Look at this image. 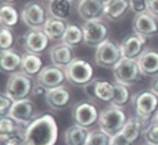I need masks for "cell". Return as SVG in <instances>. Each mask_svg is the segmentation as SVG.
<instances>
[{
	"instance_id": "6da1fadb",
	"label": "cell",
	"mask_w": 158,
	"mask_h": 145,
	"mask_svg": "<svg viewBox=\"0 0 158 145\" xmlns=\"http://www.w3.org/2000/svg\"><path fill=\"white\" fill-rule=\"evenodd\" d=\"M26 145H56L59 138V127L52 115H38L25 127Z\"/></svg>"
},
{
	"instance_id": "7a4b0ae2",
	"label": "cell",
	"mask_w": 158,
	"mask_h": 145,
	"mask_svg": "<svg viewBox=\"0 0 158 145\" xmlns=\"http://www.w3.org/2000/svg\"><path fill=\"white\" fill-rule=\"evenodd\" d=\"M127 115L123 108H118L114 106H110L104 108L100 113V120H98V126L101 130L108 133L109 136L120 133L123 130L124 125L127 122Z\"/></svg>"
},
{
	"instance_id": "3957f363",
	"label": "cell",
	"mask_w": 158,
	"mask_h": 145,
	"mask_svg": "<svg viewBox=\"0 0 158 145\" xmlns=\"http://www.w3.org/2000/svg\"><path fill=\"white\" fill-rule=\"evenodd\" d=\"M67 80L75 87H86L94 79V69L90 62L82 58H75L68 67L64 68Z\"/></svg>"
},
{
	"instance_id": "277c9868",
	"label": "cell",
	"mask_w": 158,
	"mask_h": 145,
	"mask_svg": "<svg viewBox=\"0 0 158 145\" xmlns=\"http://www.w3.org/2000/svg\"><path fill=\"white\" fill-rule=\"evenodd\" d=\"M132 106L136 117L153 121L158 110V96L151 90L139 91L132 96Z\"/></svg>"
},
{
	"instance_id": "5b68a950",
	"label": "cell",
	"mask_w": 158,
	"mask_h": 145,
	"mask_svg": "<svg viewBox=\"0 0 158 145\" xmlns=\"http://www.w3.org/2000/svg\"><path fill=\"white\" fill-rule=\"evenodd\" d=\"M121 58L123 57H121L120 45L109 38L95 48L94 61L100 68L113 69Z\"/></svg>"
},
{
	"instance_id": "8992f818",
	"label": "cell",
	"mask_w": 158,
	"mask_h": 145,
	"mask_svg": "<svg viewBox=\"0 0 158 145\" xmlns=\"http://www.w3.org/2000/svg\"><path fill=\"white\" fill-rule=\"evenodd\" d=\"M71 117H72L74 125H78V126L89 129V127H91L93 125L98 123L100 111H98V107L95 106L93 102L82 100L72 106Z\"/></svg>"
},
{
	"instance_id": "52a82bcc",
	"label": "cell",
	"mask_w": 158,
	"mask_h": 145,
	"mask_svg": "<svg viewBox=\"0 0 158 145\" xmlns=\"http://www.w3.org/2000/svg\"><path fill=\"white\" fill-rule=\"evenodd\" d=\"M4 91V94L11 98L14 102L26 99L33 91L31 77L25 75L23 72H16V73L10 75Z\"/></svg>"
},
{
	"instance_id": "ba28073f",
	"label": "cell",
	"mask_w": 158,
	"mask_h": 145,
	"mask_svg": "<svg viewBox=\"0 0 158 145\" xmlns=\"http://www.w3.org/2000/svg\"><path fill=\"white\" fill-rule=\"evenodd\" d=\"M112 71H113L114 83H120L128 85V87L136 84L143 76L139 69V65H138V61L130 60V58H121Z\"/></svg>"
},
{
	"instance_id": "9c48e42d",
	"label": "cell",
	"mask_w": 158,
	"mask_h": 145,
	"mask_svg": "<svg viewBox=\"0 0 158 145\" xmlns=\"http://www.w3.org/2000/svg\"><path fill=\"white\" fill-rule=\"evenodd\" d=\"M48 19L47 10L38 2H29L21 11V21L29 29H42Z\"/></svg>"
},
{
	"instance_id": "30bf717a",
	"label": "cell",
	"mask_w": 158,
	"mask_h": 145,
	"mask_svg": "<svg viewBox=\"0 0 158 145\" xmlns=\"http://www.w3.org/2000/svg\"><path fill=\"white\" fill-rule=\"evenodd\" d=\"M49 37L42 29H29L27 31L19 38V44L26 49L27 53L40 54L48 48Z\"/></svg>"
},
{
	"instance_id": "8fae6325",
	"label": "cell",
	"mask_w": 158,
	"mask_h": 145,
	"mask_svg": "<svg viewBox=\"0 0 158 145\" xmlns=\"http://www.w3.org/2000/svg\"><path fill=\"white\" fill-rule=\"evenodd\" d=\"M8 117H11L12 120H15L18 123H21L22 126L26 127L38 117L35 114L34 102H31L29 98L14 102V104H12L11 110L8 113Z\"/></svg>"
},
{
	"instance_id": "7c38bea8",
	"label": "cell",
	"mask_w": 158,
	"mask_h": 145,
	"mask_svg": "<svg viewBox=\"0 0 158 145\" xmlns=\"http://www.w3.org/2000/svg\"><path fill=\"white\" fill-rule=\"evenodd\" d=\"M82 30H83L85 44L89 46H95V48L106 41L108 34H109V30L102 21L85 22Z\"/></svg>"
},
{
	"instance_id": "4fadbf2b",
	"label": "cell",
	"mask_w": 158,
	"mask_h": 145,
	"mask_svg": "<svg viewBox=\"0 0 158 145\" xmlns=\"http://www.w3.org/2000/svg\"><path fill=\"white\" fill-rule=\"evenodd\" d=\"M85 92L91 100L97 102H112L114 95V85L109 81L93 79L85 87Z\"/></svg>"
},
{
	"instance_id": "5bb4252c",
	"label": "cell",
	"mask_w": 158,
	"mask_h": 145,
	"mask_svg": "<svg viewBox=\"0 0 158 145\" xmlns=\"http://www.w3.org/2000/svg\"><path fill=\"white\" fill-rule=\"evenodd\" d=\"M65 80H67V76H65L64 69L56 67V65L44 67L37 76V83L41 84L42 87H45L47 90H53V88L61 87Z\"/></svg>"
},
{
	"instance_id": "9a60e30c",
	"label": "cell",
	"mask_w": 158,
	"mask_h": 145,
	"mask_svg": "<svg viewBox=\"0 0 158 145\" xmlns=\"http://www.w3.org/2000/svg\"><path fill=\"white\" fill-rule=\"evenodd\" d=\"M134 33L143 35L146 38L156 37L158 34V19L150 12H142L134 16L132 19Z\"/></svg>"
},
{
	"instance_id": "2e32d148",
	"label": "cell",
	"mask_w": 158,
	"mask_h": 145,
	"mask_svg": "<svg viewBox=\"0 0 158 145\" xmlns=\"http://www.w3.org/2000/svg\"><path fill=\"white\" fill-rule=\"evenodd\" d=\"M146 45H147V38L134 33V34L128 35L120 44L121 57L130 58V60H138V57L144 52V46Z\"/></svg>"
},
{
	"instance_id": "e0dca14e",
	"label": "cell",
	"mask_w": 158,
	"mask_h": 145,
	"mask_svg": "<svg viewBox=\"0 0 158 145\" xmlns=\"http://www.w3.org/2000/svg\"><path fill=\"white\" fill-rule=\"evenodd\" d=\"M105 11V0H81L78 3V15L83 22L101 21Z\"/></svg>"
},
{
	"instance_id": "ac0fdd59",
	"label": "cell",
	"mask_w": 158,
	"mask_h": 145,
	"mask_svg": "<svg viewBox=\"0 0 158 145\" xmlns=\"http://www.w3.org/2000/svg\"><path fill=\"white\" fill-rule=\"evenodd\" d=\"M49 57H51L52 65H56L59 68H65L75 60L74 57V50H72L71 46L63 44H56L51 48L49 50Z\"/></svg>"
},
{
	"instance_id": "d6986e66",
	"label": "cell",
	"mask_w": 158,
	"mask_h": 145,
	"mask_svg": "<svg viewBox=\"0 0 158 145\" xmlns=\"http://www.w3.org/2000/svg\"><path fill=\"white\" fill-rule=\"evenodd\" d=\"M71 94L64 85L53 90H48L47 95H45V100L47 104L52 110H63V108L70 103Z\"/></svg>"
},
{
	"instance_id": "ffe728a7",
	"label": "cell",
	"mask_w": 158,
	"mask_h": 145,
	"mask_svg": "<svg viewBox=\"0 0 158 145\" xmlns=\"http://www.w3.org/2000/svg\"><path fill=\"white\" fill-rule=\"evenodd\" d=\"M138 65L143 76L158 75V52L147 49L138 57Z\"/></svg>"
},
{
	"instance_id": "44dd1931",
	"label": "cell",
	"mask_w": 158,
	"mask_h": 145,
	"mask_svg": "<svg viewBox=\"0 0 158 145\" xmlns=\"http://www.w3.org/2000/svg\"><path fill=\"white\" fill-rule=\"evenodd\" d=\"M22 58L23 56L19 53L18 50L14 49H8V50H3L2 56H0V67H2V72L4 73H16L18 69L22 67Z\"/></svg>"
},
{
	"instance_id": "7402d4cb",
	"label": "cell",
	"mask_w": 158,
	"mask_h": 145,
	"mask_svg": "<svg viewBox=\"0 0 158 145\" xmlns=\"http://www.w3.org/2000/svg\"><path fill=\"white\" fill-rule=\"evenodd\" d=\"M130 10V0H105L104 16L110 22H117Z\"/></svg>"
},
{
	"instance_id": "603a6c76",
	"label": "cell",
	"mask_w": 158,
	"mask_h": 145,
	"mask_svg": "<svg viewBox=\"0 0 158 145\" xmlns=\"http://www.w3.org/2000/svg\"><path fill=\"white\" fill-rule=\"evenodd\" d=\"M67 29V23L63 19H57L53 16H49L45 22L42 30L45 31V34L49 37L51 41H56V39H61Z\"/></svg>"
},
{
	"instance_id": "cb8c5ba5",
	"label": "cell",
	"mask_w": 158,
	"mask_h": 145,
	"mask_svg": "<svg viewBox=\"0 0 158 145\" xmlns=\"http://www.w3.org/2000/svg\"><path fill=\"white\" fill-rule=\"evenodd\" d=\"M121 133H123V136L127 138V140H130L131 143H136L138 140H139V137L142 136V133H144V127L142 122H140V120L136 117V115H134V117H128L126 125H124L123 130H121Z\"/></svg>"
},
{
	"instance_id": "d4e9b609",
	"label": "cell",
	"mask_w": 158,
	"mask_h": 145,
	"mask_svg": "<svg viewBox=\"0 0 158 145\" xmlns=\"http://www.w3.org/2000/svg\"><path fill=\"white\" fill-rule=\"evenodd\" d=\"M89 133L90 131L86 127L74 125L64 131V143L65 145H86Z\"/></svg>"
},
{
	"instance_id": "484cf974",
	"label": "cell",
	"mask_w": 158,
	"mask_h": 145,
	"mask_svg": "<svg viewBox=\"0 0 158 145\" xmlns=\"http://www.w3.org/2000/svg\"><path fill=\"white\" fill-rule=\"evenodd\" d=\"M44 68V64H42V60L38 54H33V53H26L23 54V58H22V67L21 71L23 72L27 76H38V73L42 71Z\"/></svg>"
},
{
	"instance_id": "4316f807",
	"label": "cell",
	"mask_w": 158,
	"mask_h": 145,
	"mask_svg": "<svg viewBox=\"0 0 158 145\" xmlns=\"http://www.w3.org/2000/svg\"><path fill=\"white\" fill-rule=\"evenodd\" d=\"M71 8H72V3L70 0H52L49 2L48 6V11L51 16L57 19H65L71 15Z\"/></svg>"
},
{
	"instance_id": "83f0119b",
	"label": "cell",
	"mask_w": 158,
	"mask_h": 145,
	"mask_svg": "<svg viewBox=\"0 0 158 145\" xmlns=\"http://www.w3.org/2000/svg\"><path fill=\"white\" fill-rule=\"evenodd\" d=\"M61 42L68 46H71L72 49L75 46L81 45L82 42H85V37H83V30L82 27H79L77 25H67V29H65V33L61 38Z\"/></svg>"
},
{
	"instance_id": "f1b7e54d",
	"label": "cell",
	"mask_w": 158,
	"mask_h": 145,
	"mask_svg": "<svg viewBox=\"0 0 158 145\" xmlns=\"http://www.w3.org/2000/svg\"><path fill=\"white\" fill-rule=\"evenodd\" d=\"M113 85H114V95L110 104L118 108H124L131 102L130 88H128V85H124L120 83H113Z\"/></svg>"
},
{
	"instance_id": "f546056e",
	"label": "cell",
	"mask_w": 158,
	"mask_h": 145,
	"mask_svg": "<svg viewBox=\"0 0 158 145\" xmlns=\"http://www.w3.org/2000/svg\"><path fill=\"white\" fill-rule=\"evenodd\" d=\"M25 126H22L21 123H18L15 120H12L11 117L6 115V117H2L0 120V133H2V140L3 138L11 137L14 134L19 133V131H23Z\"/></svg>"
},
{
	"instance_id": "4dcf8cb0",
	"label": "cell",
	"mask_w": 158,
	"mask_h": 145,
	"mask_svg": "<svg viewBox=\"0 0 158 145\" xmlns=\"http://www.w3.org/2000/svg\"><path fill=\"white\" fill-rule=\"evenodd\" d=\"M19 14L18 11L10 4H3L0 10V22L3 27H14L19 22Z\"/></svg>"
},
{
	"instance_id": "1f68e13d",
	"label": "cell",
	"mask_w": 158,
	"mask_h": 145,
	"mask_svg": "<svg viewBox=\"0 0 158 145\" xmlns=\"http://www.w3.org/2000/svg\"><path fill=\"white\" fill-rule=\"evenodd\" d=\"M110 138L112 136L98 127V129H94L89 133L86 145H110Z\"/></svg>"
},
{
	"instance_id": "d6a6232c",
	"label": "cell",
	"mask_w": 158,
	"mask_h": 145,
	"mask_svg": "<svg viewBox=\"0 0 158 145\" xmlns=\"http://www.w3.org/2000/svg\"><path fill=\"white\" fill-rule=\"evenodd\" d=\"M12 44H14V34L8 27H3L0 31V46L3 50H8L11 49Z\"/></svg>"
},
{
	"instance_id": "836d02e7",
	"label": "cell",
	"mask_w": 158,
	"mask_h": 145,
	"mask_svg": "<svg viewBox=\"0 0 158 145\" xmlns=\"http://www.w3.org/2000/svg\"><path fill=\"white\" fill-rule=\"evenodd\" d=\"M143 137H144V141L146 143H150L153 145H158V122H154L144 130L143 133Z\"/></svg>"
},
{
	"instance_id": "e575fe53",
	"label": "cell",
	"mask_w": 158,
	"mask_h": 145,
	"mask_svg": "<svg viewBox=\"0 0 158 145\" xmlns=\"http://www.w3.org/2000/svg\"><path fill=\"white\" fill-rule=\"evenodd\" d=\"M12 104H14V100H12L10 96H7L6 94H3L2 96H0V114H2V117L8 115Z\"/></svg>"
},
{
	"instance_id": "d590c367",
	"label": "cell",
	"mask_w": 158,
	"mask_h": 145,
	"mask_svg": "<svg viewBox=\"0 0 158 145\" xmlns=\"http://www.w3.org/2000/svg\"><path fill=\"white\" fill-rule=\"evenodd\" d=\"M130 10L135 15L147 12V0H130Z\"/></svg>"
},
{
	"instance_id": "8d00e7d4",
	"label": "cell",
	"mask_w": 158,
	"mask_h": 145,
	"mask_svg": "<svg viewBox=\"0 0 158 145\" xmlns=\"http://www.w3.org/2000/svg\"><path fill=\"white\" fill-rule=\"evenodd\" d=\"M23 134H25V130L23 131H19V133H16V134H14V136H11V137L3 138L2 144L3 145H26L25 144Z\"/></svg>"
},
{
	"instance_id": "74e56055",
	"label": "cell",
	"mask_w": 158,
	"mask_h": 145,
	"mask_svg": "<svg viewBox=\"0 0 158 145\" xmlns=\"http://www.w3.org/2000/svg\"><path fill=\"white\" fill-rule=\"evenodd\" d=\"M110 145H132L130 140H127L126 137L123 136V133H117L114 136H112L110 138Z\"/></svg>"
},
{
	"instance_id": "f35d334b",
	"label": "cell",
	"mask_w": 158,
	"mask_h": 145,
	"mask_svg": "<svg viewBox=\"0 0 158 145\" xmlns=\"http://www.w3.org/2000/svg\"><path fill=\"white\" fill-rule=\"evenodd\" d=\"M47 92L48 90L45 87H42L41 84H34V87H33V91H31V94L34 95L35 98H40V96H44L45 98V95H47Z\"/></svg>"
},
{
	"instance_id": "ab89813d",
	"label": "cell",
	"mask_w": 158,
	"mask_h": 145,
	"mask_svg": "<svg viewBox=\"0 0 158 145\" xmlns=\"http://www.w3.org/2000/svg\"><path fill=\"white\" fill-rule=\"evenodd\" d=\"M147 12H150L151 15H154L157 18L158 16V0H147Z\"/></svg>"
},
{
	"instance_id": "60d3db41",
	"label": "cell",
	"mask_w": 158,
	"mask_h": 145,
	"mask_svg": "<svg viewBox=\"0 0 158 145\" xmlns=\"http://www.w3.org/2000/svg\"><path fill=\"white\" fill-rule=\"evenodd\" d=\"M150 90L153 91L154 94H156L157 96H158V76L153 79V81H151V88H150Z\"/></svg>"
},
{
	"instance_id": "b9f144b4",
	"label": "cell",
	"mask_w": 158,
	"mask_h": 145,
	"mask_svg": "<svg viewBox=\"0 0 158 145\" xmlns=\"http://www.w3.org/2000/svg\"><path fill=\"white\" fill-rule=\"evenodd\" d=\"M153 121H154V122H158V110H157V113H156V115H154Z\"/></svg>"
},
{
	"instance_id": "7bdbcfd3",
	"label": "cell",
	"mask_w": 158,
	"mask_h": 145,
	"mask_svg": "<svg viewBox=\"0 0 158 145\" xmlns=\"http://www.w3.org/2000/svg\"><path fill=\"white\" fill-rule=\"evenodd\" d=\"M3 2H6V3H12V2H15V0H3Z\"/></svg>"
},
{
	"instance_id": "ee69618b",
	"label": "cell",
	"mask_w": 158,
	"mask_h": 145,
	"mask_svg": "<svg viewBox=\"0 0 158 145\" xmlns=\"http://www.w3.org/2000/svg\"><path fill=\"white\" fill-rule=\"evenodd\" d=\"M143 145H153V144H150V143H144Z\"/></svg>"
},
{
	"instance_id": "f6af8a7d",
	"label": "cell",
	"mask_w": 158,
	"mask_h": 145,
	"mask_svg": "<svg viewBox=\"0 0 158 145\" xmlns=\"http://www.w3.org/2000/svg\"><path fill=\"white\" fill-rule=\"evenodd\" d=\"M70 2H71V3H74V2H78V0H70ZM79 2H81V0H79Z\"/></svg>"
},
{
	"instance_id": "bcb514c9",
	"label": "cell",
	"mask_w": 158,
	"mask_h": 145,
	"mask_svg": "<svg viewBox=\"0 0 158 145\" xmlns=\"http://www.w3.org/2000/svg\"><path fill=\"white\" fill-rule=\"evenodd\" d=\"M49 2H52V0H49Z\"/></svg>"
}]
</instances>
